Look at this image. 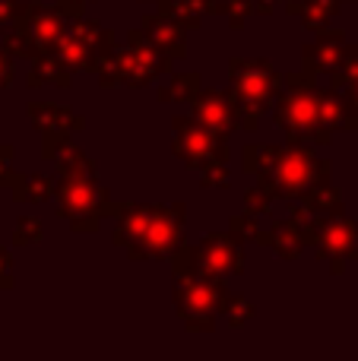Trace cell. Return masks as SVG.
Listing matches in <instances>:
<instances>
[{
    "label": "cell",
    "instance_id": "cell-1",
    "mask_svg": "<svg viewBox=\"0 0 358 361\" xmlns=\"http://www.w3.org/2000/svg\"><path fill=\"white\" fill-rule=\"evenodd\" d=\"M4 80H6V63L0 61V86H4Z\"/></svg>",
    "mask_w": 358,
    "mask_h": 361
}]
</instances>
